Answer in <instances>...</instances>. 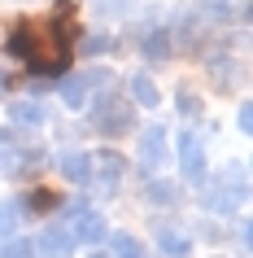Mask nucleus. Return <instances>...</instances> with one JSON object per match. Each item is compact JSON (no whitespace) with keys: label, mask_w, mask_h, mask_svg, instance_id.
<instances>
[{"label":"nucleus","mask_w":253,"mask_h":258,"mask_svg":"<svg viewBox=\"0 0 253 258\" xmlns=\"http://www.w3.org/2000/svg\"><path fill=\"white\" fill-rule=\"evenodd\" d=\"M35 166H44V149H35V145H27V149H0V171L5 175H27V171H35Z\"/></svg>","instance_id":"11"},{"label":"nucleus","mask_w":253,"mask_h":258,"mask_svg":"<svg viewBox=\"0 0 253 258\" xmlns=\"http://www.w3.org/2000/svg\"><path fill=\"white\" fill-rule=\"evenodd\" d=\"M0 258H35V245L22 241V236H9V245L0 249Z\"/></svg>","instance_id":"19"},{"label":"nucleus","mask_w":253,"mask_h":258,"mask_svg":"<svg viewBox=\"0 0 253 258\" xmlns=\"http://www.w3.org/2000/svg\"><path fill=\"white\" fill-rule=\"evenodd\" d=\"M171 27H157V31H148L144 35V57H153V61H166L171 57Z\"/></svg>","instance_id":"16"},{"label":"nucleus","mask_w":253,"mask_h":258,"mask_svg":"<svg viewBox=\"0 0 253 258\" xmlns=\"http://www.w3.org/2000/svg\"><path fill=\"white\" fill-rule=\"evenodd\" d=\"M105 83H114V75H109V70L61 75V83H57V96H61V105H70V109H88V101H92V88H105Z\"/></svg>","instance_id":"4"},{"label":"nucleus","mask_w":253,"mask_h":258,"mask_svg":"<svg viewBox=\"0 0 253 258\" xmlns=\"http://www.w3.org/2000/svg\"><path fill=\"white\" fill-rule=\"evenodd\" d=\"M96 9H105V14H122V5H127V0H92Z\"/></svg>","instance_id":"24"},{"label":"nucleus","mask_w":253,"mask_h":258,"mask_svg":"<svg viewBox=\"0 0 253 258\" xmlns=\"http://www.w3.org/2000/svg\"><path fill=\"white\" fill-rule=\"evenodd\" d=\"M244 192H249V171H244V162H231L214 184H201V206L214 215H231V210H240Z\"/></svg>","instance_id":"3"},{"label":"nucleus","mask_w":253,"mask_h":258,"mask_svg":"<svg viewBox=\"0 0 253 258\" xmlns=\"http://www.w3.org/2000/svg\"><path fill=\"white\" fill-rule=\"evenodd\" d=\"M153 245H157V254L166 258H188L192 254V236L184 228H175V223H157L153 228Z\"/></svg>","instance_id":"10"},{"label":"nucleus","mask_w":253,"mask_h":258,"mask_svg":"<svg viewBox=\"0 0 253 258\" xmlns=\"http://www.w3.org/2000/svg\"><path fill=\"white\" fill-rule=\"evenodd\" d=\"M88 171H92V158L79 149H66V153H57V175L70 179V184H88Z\"/></svg>","instance_id":"12"},{"label":"nucleus","mask_w":253,"mask_h":258,"mask_svg":"<svg viewBox=\"0 0 253 258\" xmlns=\"http://www.w3.org/2000/svg\"><path fill=\"white\" fill-rule=\"evenodd\" d=\"M88 158H92L88 188H96L101 197H114V192H118V184H122V171H127L122 153H114V149H96V153H88Z\"/></svg>","instance_id":"5"},{"label":"nucleus","mask_w":253,"mask_h":258,"mask_svg":"<svg viewBox=\"0 0 253 258\" xmlns=\"http://www.w3.org/2000/svg\"><path fill=\"white\" fill-rule=\"evenodd\" d=\"M88 122H92L101 136H127L135 127V105L118 92V83H105L88 101Z\"/></svg>","instance_id":"2"},{"label":"nucleus","mask_w":253,"mask_h":258,"mask_svg":"<svg viewBox=\"0 0 253 258\" xmlns=\"http://www.w3.org/2000/svg\"><path fill=\"white\" fill-rule=\"evenodd\" d=\"M109 44H114V40H109V35H92V40L83 44V48H88V53H105Z\"/></svg>","instance_id":"23"},{"label":"nucleus","mask_w":253,"mask_h":258,"mask_svg":"<svg viewBox=\"0 0 253 258\" xmlns=\"http://www.w3.org/2000/svg\"><path fill=\"white\" fill-rule=\"evenodd\" d=\"M131 96H135V105H144V109H157V83L148 79V75H131Z\"/></svg>","instance_id":"17"},{"label":"nucleus","mask_w":253,"mask_h":258,"mask_svg":"<svg viewBox=\"0 0 253 258\" xmlns=\"http://www.w3.org/2000/svg\"><path fill=\"white\" fill-rule=\"evenodd\" d=\"M18 206H22V215H44V210H61V197L48 188H35V192H27V202H18Z\"/></svg>","instance_id":"15"},{"label":"nucleus","mask_w":253,"mask_h":258,"mask_svg":"<svg viewBox=\"0 0 253 258\" xmlns=\"http://www.w3.org/2000/svg\"><path fill=\"white\" fill-rule=\"evenodd\" d=\"M31 245H35V258H74V236L61 219H53L40 232V241H31Z\"/></svg>","instance_id":"8"},{"label":"nucleus","mask_w":253,"mask_h":258,"mask_svg":"<svg viewBox=\"0 0 253 258\" xmlns=\"http://www.w3.org/2000/svg\"><path fill=\"white\" fill-rule=\"evenodd\" d=\"M135 162H140L144 175H157L161 166L171 162V132H166L161 122H153V127L140 132V153H135Z\"/></svg>","instance_id":"6"},{"label":"nucleus","mask_w":253,"mask_h":258,"mask_svg":"<svg viewBox=\"0 0 253 258\" xmlns=\"http://www.w3.org/2000/svg\"><path fill=\"white\" fill-rule=\"evenodd\" d=\"M179 171H184V179H192V184H210V162H205V145H201V136L188 127V132H179Z\"/></svg>","instance_id":"7"},{"label":"nucleus","mask_w":253,"mask_h":258,"mask_svg":"<svg viewBox=\"0 0 253 258\" xmlns=\"http://www.w3.org/2000/svg\"><path fill=\"white\" fill-rule=\"evenodd\" d=\"M5 48L35 75H61L70 61V27L61 18H27Z\"/></svg>","instance_id":"1"},{"label":"nucleus","mask_w":253,"mask_h":258,"mask_svg":"<svg viewBox=\"0 0 253 258\" xmlns=\"http://www.w3.org/2000/svg\"><path fill=\"white\" fill-rule=\"evenodd\" d=\"M88 258H109V254H88Z\"/></svg>","instance_id":"25"},{"label":"nucleus","mask_w":253,"mask_h":258,"mask_svg":"<svg viewBox=\"0 0 253 258\" xmlns=\"http://www.w3.org/2000/svg\"><path fill=\"white\" fill-rule=\"evenodd\" d=\"M22 219H27V215H22V206H18V202L0 206V232H9V236H14V232H18V223H22Z\"/></svg>","instance_id":"18"},{"label":"nucleus","mask_w":253,"mask_h":258,"mask_svg":"<svg viewBox=\"0 0 253 258\" xmlns=\"http://www.w3.org/2000/svg\"><path fill=\"white\" fill-rule=\"evenodd\" d=\"M61 223H66L70 228V236H74V245H96V241H105V219L96 215V210H79V215H70V219H61Z\"/></svg>","instance_id":"9"},{"label":"nucleus","mask_w":253,"mask_h":258,"mask_svg":"<svg viewBox=\"0 0 253 258\" xmlns=\"http://www.w3.org/2000/svg\"><path fill=\"white\" fill-rule=\"evenodd\" d=\"M144 202H148V206H161V210H171V206H179V184H175V179H148Z\"/></svg>","instance_id":"14"},{"label":"nucleus","mask_w":253,"mask_h":258,"mask_svg":"<svg viewBox=\"0 0 253 258\" xmlns=\"http://www.w3.org/2000/svg\"><path fill=\"white\" fill-rule=\"evenodd\" d=\"M109 258H140V245H135V236L118 232V236H114V254H109Z\"/></svg>","instance_id":"20"},{"label":"nucleus","mask_w":253,"mask_h":258,"mask_svg":"<svg viewBox=\"0 0 253 258\" xmlns=\"http://www.w3.org/2000/svg\"><path fill=\"white\" fill-rule=\"evenodd\" d=\"M236 132H240V136H249V132H253V105H249V101L236 109Z\"/></svg>","instance_id":"22"},{"label":"nucleus","mask_w":253,"mask_h":258,"mask_svg":"<svg viewBox=\"0 0 253 258\" xmlns=\"http://www.w3.org/2000/svg\"><path fill=\"white\" fill-rule=\"evenodd\" d=\"M175 105H179L184 118H197L201 114V96H192V88H179V101H175Z\"/></svg>","instance_id":"21"},{"label":"nucleus","mask_w":253,"mask_h":258,"mask_svg":"<svg viewBox=\"0 0 253 258\" xmlns=\"http://www.w3.org/2000/svg\"><path fill=\"white\" fill-rule=\"evenodd\" d=\"M140 258H144V254H140Z\"/></svg>","instance_id":"26"},{"label":"nucleus","mask_w":253,"mask_h":258,"mask_svg":"<svg viewBox=\"0 0 253 258\" xmlns=\"http://www.w3.org/2000/svg\"><path fill=\"white\" fill-rule=\"evenodd\" d=\"M44 105L40 101H9V122H14L18 132H31V127H44Z\"/></svg>","instance_id":"13"}]
</instances>
